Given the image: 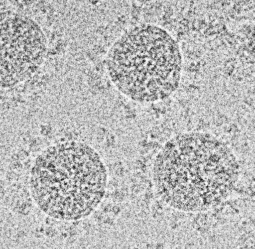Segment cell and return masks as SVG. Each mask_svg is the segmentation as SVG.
I'll return each instance as SVG.
<instances>
[{
  "label": "cell",
  "mask_w": 255,
  "mask_h": 249,
  "mask_svg": "<svg viewBox=\"0 0 255 249\" xmlns=\"http://www.w3.org/2000/svg\"><path fill=\"white\" fill-rule=\"evenodd\" d=\"M107 167L99 153L78 141L48 147L36 159L30 189L44 213L61 221L92 214L107 190Z\"/></svg>",
  "instance_id": "2"
},
{
  "label": "cell",
  "mask_w": 255,
  "mask_h": 249,
  "mask_svg": "<svg viewBox=\"0 0 255 249\" xmlns=\"http://www.w3.org/2000/svg\"><path fill=\"white\" fill-rule=\"evenodd\" d=\"M106 60L114 85L133 101H160L179 87L180 48L159 26L144 24L129 29L114 44Z\"/></svg>",
  "instance_id": "3"
},
{
  "label": "cell",
  "mask_w": 255,
  "mask_h": 249,
  "mask_svg": "<svg viewBox=\"0 0 255 249\" xmlns=\"http://www.w3.org/2000/svg\"><path fill=\"white\" fill-rule=\"evenodd\" d=\"M234 153L207 133L177 135L165 143L153 165V182L169 206L205 211L229 197L238 180Z\"/></svg>",
  "instance_id": "1"
},
{
  "label": "cell",
  "mask_w": 255,
  "mask_h": 249,
  "mask_svg": "<svg viewBox=\"0 0 255 249\" xmlns=\"http://www.w3.org/2000/svg\"><path fill=\"white\" fill-rule=\"evenodd\" d=\"M47 38L41 27L27 15L0 12V89L23 83L45 61Z\"/></svg>",
  "instance_id": "4"
}]
</instances>
